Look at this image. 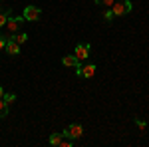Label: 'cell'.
Here are the masks:
<instances>
[{
  "instance_id": "277c9868",
  "label": "cell",
  "mask_w": 149,
  "mask_h": 147,
  "mask_svg": "<svg viewBox=\"0 0 149 147\" xmlns=\"http://www.w3.org/2000/svg\"><path fill=\"white\" fill-rule=\"evenodd\" d=\"M4 50H6L8 56H18V54H20V44H18L14 38L8 36V40H6V48H4Z\"/></svg>"
},
{
  "instance_id": "3957f363",
  "label": "cell",
  "mask_w": 149,
  "mask_h": 147,
  "mask_svg": "<svg viewBox=\"0 0 149 147\" xmlns=\"http://www.w3.org/2000/svg\"><path fill=\"white\" fill-rule=\"evenodd\" d=\"M24 24V16H8V22H6V28L10 30L12 34H16V30H20Z\"/></svg>"
},
{
  "instance_id": "2e32d148",
  "label": "cell",
  "mask_w": 149,
  "mask_h": 147,
  "mask_svg": "<svg viewBox=\"0 0 149 147\" xmlns=\"http://www.w3.org/2000/svg\"><path fill=\"white\" fill-rule=\"evenodd\" d=\"M95 4H100V6H109V8H111L113 0H95Z\"/></svg>"
},
{
  "instance_id": "9c48e42d",
  "label": "cell",
  "mask_w": 149,
  "mask_h": 147,
  "mask_svg": "<svg viewBox=\"0 0 149 147\" xmlns=\"http://www.w3.org/2000/svg\"><path fill=\"white\" fill-rule=\"evenodd\" d=\"M12 12H10V8H4V10L0 12V28L2 26H6V22H8V16H10Z\"/></svg>"
},
{
  "instance_id": "52a82bcc",
  "label": "cell",
  "mask_w": 149,
  "mask_h": 147,
  "mask_svg": "<svg viewBox=\"0 0 149 147\" xmlns=\"http://www.w3.org/2000/svg\"><path fill=\"white\" fill-rule=\"evenodd\" d=\"M111 12H113V16H123V14H125L123 2H113V4H111Z\"/></svg>"
},
{
  "instance_id": "8fae6325",
  "label": "cell",
  "mask_w": 149,
  "mask_h": 147,
  "mask_svg": "<svg viewBox=\"0 0 149 147\" xmlns=\"http://www.w3.org/2000/svg\"><path fill=\"white\" fill-rule=\"evenodd\" d=\"M10 38H14V40H16L18 44H24V42L28 40V34H26V32H20V34H12Z\"/></svg>"
},
{
  "instance_id": "5bb4252c",
  "label": "cell",
  "mask_w": 149,
  "mask_h": 147,
  "mask_svg": "<svg viewBox=\"0 0 149 147\" xmlns=\"http://www.w3.org/2000/svg\"><path fill=\"white\" fill-rule=\"evenodd\" d=\"M113 18L115 16H113V12H111V8H107V10L103 12V20H105V22H111Z\"/></svg>"
},
{
  "instance_id": "7a4b0ae2",
  "label": "cell",
  "mask_w": 149,
  "mask_h": 147,
  "mask_svg": "<svg viewBox=\"0 0 149 147\" xmlns=\"http://www.w3.org/2000/svg\"><path fill=\"white\" fill-rule=\"evenodd\" d=\"M22 16H24V20H28V22H36V20H40L42 10H40L38 6H26Z\"/></svg>"
},
{
  "instance_id": "6da1fadb",
  "label": "cell",
  "mask_w": 149,
  "mask_h": 147,
  "mask_svg": "<svg viewBox=\"0 0 149 147\" xmlns=\"http://www.w3.org/2000/svg\"><path fill=\"white\" fill-rule=\"evenodd\" d=\"M81 133H84V127H81L80 123H72V125H68V127L64 129L62 135L70 137V139H78V137H81Z\"/></svg>"
},
{
  "instance_id": "7c38bea8",
  "label": "cell",
  "mask_w": 149,
  "mask_h": 147,
  "mask_svg": "<svg viewBox=\"0 0 149 147\" xmlns=\"http://www.w3.org/2000/svg\"><path fill=\"white\" fill-rule=\"evenodd\" d=\"M62 143V133H52L50 135V145H60Z\"/></svg>"
},
{
  "instance_id": "9a60e30c",
  "label": "cell",
  "mask_w": 149,
  "mask_h": 147,
  "mask_svg": "<svg viewBox=\"0 0 149 147\" xmlns=\"http://www.w3.org/2000/svg\"><path fill=\"white\" fill-rule=\"evenodd\" d=\"M123 8H125V14L133 10V4H131V0H123Z\"/></svg>"
},
{
  "instance_id": "e0dca14e",
  "label": "cell",
  "mask_w": 149,
  "mask_h": 147,
  "mask_svg": "<svg viewBox=\"0 0 149 147\" xmlns=\"http://www.w3.org/2000/svg\"><path fill=\"white\" fill-rule=\"evenodd\" d=\"M135 125H137V127L141 129V131L145 129V121H141V119H135Z\"/></svg>"
},
{
  "instance_id": "4fadbf2b",
  "label": "cell",
  "mask_w": 149,
  "mask_h": 147,
  "mask_svg": "<svg viewBox=\"0 0 149 147\" xmlns=\"http://www.w3.org/2000/svg\"><path fill=\"white\" fill-rule=\"evenodd\" d=\"M2 100H4V102L10 105V103L16 102V93H4V95H2Z\"/></svg>"
},
{
  "instance_id": "ba28073f",
  "label": "cell",
  "mask_w": 149,
  "mask_h": 147,
  "mask_svg": "<svg viewBox=\"0 0 149 147\" xmlns=\"http://www.w3.org/2000/svg\"><path fill=\"white\" fill-rule=\"evenodd\" d=\"M93 74H95V66H93V64L81 68V78H93Z\"/></svg>"
},
{
  "instance_id": "5b68a950",
  "label": "cell",
  "mask_w": 149,
  "mask_h": 147,
  "mask_svg": "<svg viewBox=\"0 0 149 147\" xmlns=\"http://www.w3.org/2000/svg\"><path fill=\"white\" fill-rule=\"evenodd\" d=\"M74 56L78 58V60H88L90 56V44H78L76 46V50H74Z\"/></svg>"
},
{
  "instance_id": "ac0fdd59",
  "label": "cell",
  "mask_w": 149,
  "mask_h": 147,
  "mask_svg": "<svg viewBox=\"0 0 149 147\" xmlns=\"http://www.w3.org/2000/svg\"><path fill=\"white\" fill-rule=\"evenodd\" d=\"M6 40H8V38L0 36V50H4V48H6Z\"/></svg>"
},
{
  "instance_id": "30bf717a",
  "label": "cell",
  "mask_w": 149,
  "mask_h": 147,
  "mask_svg": "<svg viewBox=\"0 0 149 147\" xmlns=\"http://www.w3.org/2000/svg\"><path fill=\"white\" fill-rule=\"evenodd\" d=\"M6 115H8V103L0 98V119H2V117H6Z\"/></svg>"
},
{
  "instance_id": "d6986e66",
  "label": "cell",
  "mask_w": 149,
  "mask_h": 147,
  "mask_svg": "<svg viewBox=\"0 0 149 147\" xmlns=\"http://www.w3.org/2000/svg\"><path fill=\"white\" fill-rule=\"evenodd\" d=\"M2 95H4V88L0 86V98H2Z\"/></svg>"
},
{
  "instance_id": "8992f818",
  "label": "cell",
  "mask_w": 149,
  "mask_h": 147,
  "mask_svg": "<svg viewBox=\"0 0 149 147\" xmlns=\"http://www.w3.org/2000/svg\"><path fill=\"white\" fill-rule=\"evenodd\" d=\"M62 64H64V66H68V68H74V70L81 68L80 60L74 56V54H70V56H64V58H62Z\"/></svg>"
}]
</instances>
